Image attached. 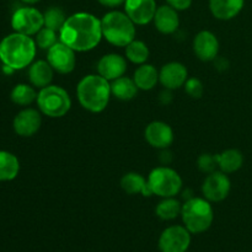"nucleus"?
Segmentation results:
<instances>
[{
  "label": "nucleus",
  "instance_id": "obj_20",
  "mask_svg": "<svg viewBox=\"0 0 252 252\" xmlns=\"http://www.w3.org/2000/svg\"><path fill=\"white\" fill-rule=\"evenodd\" d=\"M53 75L54 69L48 61H36L29 66L30 84L37 89H43L51 85Z\"/></svg>",
  "mask_w": 252,
  "mask_h": 252
},
{
  "label": "nucleus",
  "instance_id": "obj_24",
  "mask_svg": "<svg viewBox=\"0 0 252 252\" xmlns=\"http://www.w3.org/2000/svg\"><path fill=\"white\" fill-rule=\"evenodd\" d=\"M218 167L225 174L239 171L244 165V155L238 149H226L220 154H217Z\"/></svg>",
  "mask_w": 252,
  "mask_h": 252
},
{
  "label": "nucleus",
  "instance_id": "obj_35",
  "mask_svg": "<svg viewBox=\"0 0 252 252\" xmlns=\"http://www.w3.org/2000/svg\"><path fill=\"white\" fill-rule=\"evenodd\" d=\"M21 1L25 2V4H27V5H34V4H37L38 1H41V0H21Z\"/></svg>",
  "mask_w": 252,
  "mask_h": 252
},
{
  "label": "nucleus",
  "instance_id": "obj_19",
  "mask_svg": "<svg viewBox=\"0 0 252 252\" xmlns=\"http://www.w3.org/2000/svg\"><path fill=\"white\" fill-rule=\"evenodd\" d=\"M245 0H209V10L216 19L228 21L238 16L244 9Z\"/></svg>",
  "mask_w": 252,
  "mask_h": 252
},
{
  "label": "nucleus",
  "instance_id": "obj_23",
  "mask_svg": "<svg viewBox=\"0 0 252 252\" xmlns=\"http://www.w3.org/2000/svg\"><path fill=\"white\" fill-rule=\"evenodd\" d=\"M138 90L139 89L135 85L133 78L123 75L111 81V94L121 101H129L134 98L137 96Z\"/></svg>",
  "mask_w": 252,
  "mask_h": 252
},
{
  "label": "nucleus",
  "instance_id": "obj_29",
  "mask_svg": "<svg viewBox=\"0 0 252 252\" xmlns=\"http://www.w3.org/2000/svg\"><path fill=\"white\" fill-rule=\"evenodd\" d=\"M43 19L44 27L59 32L62 30V27H63V25L65 24L68 17H66L65 12L61 7L52 6L43 12Z\"/></svg>",
  "mask_w": 252,
  "mask_h": 252
},
{
  "label": "nucleus",
  "instance_id": "obj_5",
  "mask_svg": "<svg viewBox=\"0 0 252 252\" xmlns=\"http://www.w3.org/2000/svg\"><path fill=\"white\" fill-rule=\"evenodd\" d=\"M182 221L191 234H201L211 228L214 219L211 202L201 197H191L182 204Z\"/></svg>",
  "mask_w": 252,
  "mask_h": 252
},
{
  "label": "nucleus",
  "instance_id": "obj_4",
  "mask_svg": "<svg viewBox=\"0 0 252 252\" xmlns=\"http://www.w3.org/2000/svg\"><path fill=\"white\" fill-rule=\"evenodd\" d=\"M102 37L116 47H126L133 39H135L137 30L135 24L126 12L113 11L107 12L101 19Z\"/></svg>",
  "mask_w": 252,
  "mask_h": 252
},
{
  "label": "nucleus",
  "instance_id": "obj_32",
  "mask_svg": "<svg viewBox=\"0 0 252 252\" xmlns=\"http://www.w3.org/2000/svg\"><path fill=\"white\" fill-rule=\"evenodd\" d=\"M184 86L187 95L191 96L192 98H201L204 93L203 83L197 78H189Z\"/></svg>",
  "mask_w": 252,
  "mask_h": 252
},
{
  "label": "nucleus",
  "instance_id": "obj_11",
  "mask_svg": "<svg viewBox=\"0 0 252 252\" xmlns=\"http://www.w3.org/2000/svg\"><path fill=\"white\" fill-rule=\"evenodd\" d=\"M47 61L54 71L59 74H69L76 65L75 51L59 41L47 51Z\"/></svg>",
  "mask_w": 252,
  "mask_h": 252
},
{
  "label": "nucleus",
  "instance_id": "obj_22",
  "mask_svg": "<svg viewBox=\"0 0 252 252\" xmlns=\"http://www.w3.org/2000/svg\"><path fill=\"white\" fill-rule=\"evenodd\" d=\"M133 80L139 90H153L159 83V70L152 64L144 63L135 69Z\"/></svg>",
  "mask_w": 252,
  "mask_h": 252
},
{
  "label": "nucleus",
  "instance_id": "obj_1",
  "mask_svg": "<svg viewBox=\"0 0 252 252\" xmlns=\"http://www.w3.org/2000/svg\"><path fill=\"white\" fill-rule=\"evenodd\" d=\"M101 20L90 12H75L59 31V39L75 52H89L102 39Z\"/></svg>",
  "mask_w": 252,
  "mask_h": 252
},
{
  "label": "nucleus",
  "instance_id": "obj_34",
  "mask_svg": "<svg viewBox=\"0 0 252 252\" xmlns=\"http://www.w3.org/2000/svg\"><path fill=\"white\" fill-rule=\"evenodd\" d=\"M97 1L100 2L102 6L111 7V9H113V7H117V6H121V5H125L126 0H97Z\"/></svg>",
  "mask_w": 252,
  "mask_h": 252
},
{
  "label": "nucleus",
  "instance_id": "obj_31",
  "mask_svg": "<svg viewBox=\"0 0 252 252\" xmlns=\"http://www.w3.org/2000/svg\"><path fill=\"white\" fill-rule=\"evenodd\" d=\"M197 165H198V169L201 170L204 174H212V172L217 171V167H218V159H217V154H202L201 157L197 160Z\"/></svg>",
  "mask_w": 252,
  "mask_h": 252
},
{
  "label": "nucleus",
  "instance_id": "obj_30",
  "mask_svg": "<svg viewBox=\"0 0 252 252\" xmlns=\"http://www.w3.org/2000/svg\"><path fill=\"white\" fill-rule=\"evenodd\" d=\"M59 41H61L59 39V32L53 31L51 29H47V27H43V29L39 30L37 32L36 37H34V42H36L37 47L41 49H44V51H48L49 48H52Z\"/></svg>",
  "mask_w": 252,
  "mask_h": 252
},
{
  "label": "nucleus",
  "instance_id": "obj_27",
  "mask_svg": "<svg viewBox=\"0 0 252 252\" xmlns=\"http://www.w3.org/2000/svg\"><path fill=\"white\" fill-rule=\"evenodd\" d=\"M182 204L177 201L175 197L169 198H162L159 204L155 208V214L159 217L161 220H174L177 217L181 216Z\"/></svg>",
  "mask_w": 252,
  "mask_h": 252
},
{
  "label": "nucleus",
  "instance_id": "obj_33",
  "mask_svg": "<svg viewBox=\"0 0 252 252\" xmlns=\"http://www.w3.org/2000/svg\"><path fill=\"white\" fill-rule=\"evenodd\" d=\"M193 0H166L167 5H170L171 7H174L177 11H184L187 10L192 5Z\"/></svg>",
  "mask_w": 252,
  "mask_h": 252
},
{
  "label": "nucleus",
  "instance_id": "obj_14",
  "mask_svg": "<svg viewBox=\"0 0 252 252\" xmlns=\"http://www.w3.org/2000/svg\"><path fill=\"white\" fill-rule=\"evenodd\" d=\"M189 79L187 68L180 62H170L162 65L159 71V83L166 90H177L182 88Z\"/></svg>",
  "mask_w": 252,
  "mask_h": 252
},
{
  "label": "nucleus",
  "instance_id": "obj_13",
  "mask_svg": "<svg viewBox=\"0 0 252 252\" xmlns=\"http://www.w3.org/2000/svg\"><path fill=\"white\" fill-rule=\"evenodd\" d=\"M155 0H126L125 12L135 25H148L154 20L157 12Z\"/></svg>",
  "mask_w": 252,
  "mask_h": 252
},
{
  "label": "nucleus",
  "instance_id": "obj_7",
  "mask_svg": "<svg viewBox=\"0 0 252 252\" xmlns=\"http://www.w3.org/2000/svg\"><path fill=\"white\" fill-rule=\"evenodd\" d=\"M153 194L161 198L176 197L182 189V179L176 170L167 166L155 167L148 176Z\"/></svg>",
  "mask_w": 252,
  "mask_h": 252
},
{
  "label": "nucleus",
  "instance_id": "obj_10",
  "mask_svg": "<svg viewBox=\"0 0 252 252\" xmlns=\"http://www.w3.org/2000/svg\"><path fill=\"white\" fill-rule=\"evenodd\" d=\"M191 244V233L186 226L172 225L165 229L159 239L161 252H186Z\"/></svg>",
  "mask_w": 252,
  "mask_h": 252
},
{
  "label": "nucleus",
  "instance_id": "obj_8",
  "mask_svg": "<svg viewBox=\"0 0 252 252\" xmlns=\"http://www.w3.org/2000/svg\"><path fill=\"white\" fill-rule=\"evenodd\" d=\"M11 27L14 32L31 37L36 36L37 32L44 27L43 14L30 5L19 7L11 16Z\"/></svg>",
  "mask_w": 252,
  "mask_h": 252
},
{
  "label": "nucleus",
  "instance_id": "obj_26",
  "mask_svg": "<svg viewBox=\"0 0 252 252\" xmlns=\"http://www.w3.org/2000/svg\"><path fill=\"white\" fill-rule=\"evenodd\" d=\"M37 93L34 86L29 84H17L10 94V98L17 106H30L37 100Z\"/></svg>",
  "mask_w": 252,
  "mask_h": 252
},
{
  "label": "nucleus",
  "instance_id": "obj_17",
  "mask_svg": "<svg viewBox=\"0 0 252 252\" xmlns=\"http://www.w3.org/2000/svg\"><path fill=\"white\" fill-rule=\"evenodd\" d=\"M127 71V59L117 53L105 54L97 63V73L111 81L123 76Z\"/></svg>",
  "mask_w": 252,
  "mask_h": 252
},
{
  "label": "nucleus",
  "instance_id": "obj_6",
  "mask_svg": "<svg viewBox=\"0 0 252 252\" xmlns=\"http://www.w3.org/2000/svg\"><path fill=\"white\" fill-rule=\"evenodd\" d=\"M36 102L42 115L51 118L64 117L71 108V98L68 91L52 84L39 89Z\"/></svg>",
  "mask_w": 252,
  "mask_h": 252
},
{
  "label": "nucleus",
  "instance_id": "obj_15",
  "mask_svg": "<svg viewBox=\"0 0 252 252\" xmlns=\"http://www.w3.org/2000/svg\"><path fill=\"white\" fill-rule=\"evenodd\" d=\"M193 52L202 62L216 61L219 53V41L211 31L198 32L193 39Z\"/></svg>",
  "mask_w": 252,
  "mask_h": 252
},
{
  "label": "nucleus",
  "instance_id": "obj_16",
  "mask_svg": "<svg viewBox=\"0 0 252 252\" xmlns=\"http://www.w3.org/2000/svg\"><path fill=\"white\" fill-rule=\"evenodd\" d=\"M144 137L153 148L165 150L174 143V130L167 123L154 121L147 126Z\"/></svg>",
  "mask_w": 252,
  "mask_h": 252
},
{
  "label": "nucleus",
  "instance_id": "obj_3",
  "mask_svg": "<svg viewBox=\"0 0 252 252\" xmlns=\"http://www.w3.org/2000/svg\"><path fill=\"white\" fill-rule=\"evenodd\" d=\"M111 83L100 74H90L79 81L76 96L84 110L100 113L106 110L111 98Z\"/></svg>",
  "mask_w": 252,
  "mask_h": 252
},
{
  "label": "nucleus",
  "instance_id": "obj_2",
  "mask_svg": "<svg viewBox=\"0 0 252 252\" xmlns=\"http://www.w3.org/2000/svg\"><path fill=\"white\" fill-rule=\"evenodd\" d=\"M37 44L31 36L12 32L0 41V61L12 70H21L34 61Z\"/></svg>",
  "mask_w": 252,
  "mask_h": 252
},
{
  "label": "nucleus",
  "instance_id": "obj_18",
  "mask_svg": "<svg viewBox=\"0 0 252 252\" xmlns=\"http://www.w3.org/2000/svg\"><path fill=\"white\" fill-rule=\"evenodd\" d=\"M154 25L160 33L171 34L177 31L180 26L179 11L170 5H162L157 9L154 16Z\"/></svg>",
  "mask_w": 252,
  "mask_h": 252
},
{
  "label": "nucleus",
  "instance_id": "obj_12",
  "mask_svg": "<svg viewBox=\"0 0 252 252\" xmlns=\"http://www.w3.org/2000/svg\"><path fill=\"white\" fill-rule=\"evenodd\" d=\"M42 125V113L36 108L26 107L20 111L14 118L12 127L20 137L29 138L36 134Z\"/></svg>",
  "mask_w": 252,
  "mask_h": 252
},
{
  "label": "nucleus",
  "instance_id": "obj_28",
  "mask_svg": "<svg viewBox=\"0 0 252 252\" xmlns=\"http://www.w3.org/2000/svg\"><path fill=\"white\" fill-rule=\"evenodd\" d=\"M149 56L150 52L148 46L139 39H133L129 44L126 46V58L132 62L133 64L142 65V64L147 63Z\"/></svg>",
  "mask_w": 252,
  "mask_h": 252
},
{
  "label": "nucleus",
  "instance_id": "obj_21",
  "mask_svg": "<svg viewBox=\"0 0 252 252\" xmlns=\"http://www.w3.org/2000/svg\"><path fill=\"white\" fill-rule=\"evenodd\" d=\"M121 187L128 194H143L144 197L153 196L148 180L138 172H128L121 179Z\"/></svg>",
  "mask_w": 252,
  "mask_h": 252
},
{
  "label": "nucleus",
  "instance_id": "obj_9",
  "mask_svg": "<svg viewBox=\"0 0 252 252\" xmlns=\"http://www.w3.org/2000/svg\"><path fill=\"white\" fill-rule=\"evenodd\" d=\"M231 182L228 174L223 171H214L206 177L202 185V194L211 203H218L229 196Z\"/></svg>",
  "mask_w": 252,
  "mask_h": 252
},
{
  "label": "nucleus",
  "instance_id": "obj_25",
  "mask_svg": "<svg viewBox=\"0 0 252 252\" xmlns=\"http://www.w3.org/2000/svg\"><path fill=\"white\" fill-rule=\"evenodd\" d=\"M20 172V161L17 157L6 150H0V181H12Z\"/></svg>",
  "mask_w": 252,
  "mask_h": 252
}]
</instances>
